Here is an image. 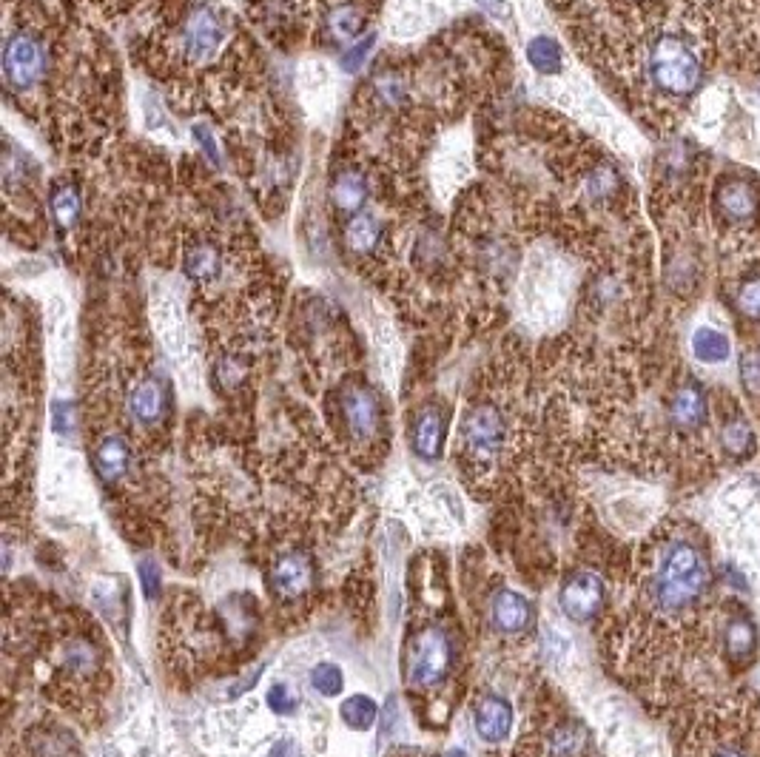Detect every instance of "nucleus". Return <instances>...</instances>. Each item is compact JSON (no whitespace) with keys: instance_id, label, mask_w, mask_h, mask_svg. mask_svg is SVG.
<instances>
[{"instance_id":"nucleus-1","label":"nucleus","mask_w":760,"mask_h":757,"mask_svg":"<svg viewBox=\"0 0 760 757\" xmlns=\"http://www.w3.org/2000/svg\"><path fill=\"white\" fill-rule=\"evenodd\" d=\"M35 664L43 672V692L75 712L80 721L92 723L100 698L112 686L106 661V644L89 618L80 612L60 610L35 635Z\"/></svg>"},{"instance_id":"nucleus-2","label":"nucleus","mask_w":760,"mask_h":757,"mask_svg":"<svg viewBox=\"0 0 760 757\" xmlns=\"http://www.w3.org/2000/svg\"><path fill=\"white\" fill-rule=\"evenodd\" d=\"M402 672L408 695L416 698L422 712L433 715L436 726V703L453 698L456 681L462 672V629L453 612H436L416 618L405 638Z\"/></svg>"},{"instance_id":"nucleus-3","label":"nucleus","mask_w":760,"mask_h":757,"mask_svg":"<svg viewBox=\"0 0 760 757\" xmlns=\"http://www.w3.org/2000/svg\"><path fill=\"white\" fill-rule=\"evenodd\" d=\"M516 425L507 405L476 399L464 410L456 436V462L464 484L476 499H490L507 484V470L516 462Z\"/></svg>"},{"instance_id":"nucleus-4","label":"nucleus","mask_w":760,"mask_h":757,"mask_svg":"<svg viewBox=\"0 0 760 757\" xmlns=\"http://www.w3.org/2000/svg\"><path fill=\"white\" fill-rule=\"evenodd\" d=\"M709 567L689 538H667L644 555L641 601L658 618H678L704 598Z\"/></svg>"},{"instance_id":"nucleus-5","label":"nucleus","mask_w":760,"mask_h":757,"mask_svg":"<svg viewBox=\"0 0 760 757\" xmlns=\"http://www.w3.org/2000/svg\"><path fill=\"white\" fill-rule=\"evenodd\" d=\"M336 430L353 462H379L388 442V413L368 382H348L336 393Z\"/></svg>"},{"instance_id":"nucleus-6","label":"nucleus","mask_w":760,"mask_h":757,"mask_svg":"<svg viewBox=\"0 0 760 757\" xmlns=\"http://www.w3.org/2000/svg\"><path fill=\"white\" fill-rule=\"evenodd\" d=\"M265 584L271 601L282 612L297 615L299 610L311 607L319 587V561L305 538H282L271 547V553L265 555Z\"/></svg>"},{"instance_id":"nucleus-7","label":"nucleus","mask_w":760,"mask_h":757,"mask_svg":"<svg viewBox=\"0 0 760 757\" xmlns=\"http://www.w3.org/2000/svg\"><path fill=\"white\" fill-rule=\"evenodd\" d=\"M126 416L134 430V444L137 439L143 444L154 442L166 433L168 419H171V388L168 379L160 370H146L140 373L129 388H126Z\"/></svg>"},{"instance_id":"nucleus-8","label":"nucleus","mask_w":760,"mask_h":757,"mask_svg":"<svg viewBox=\"0 0 760 757\" xmlns=\"http://www.w3.org/2000/svg\"><path fill=\"white\" fill-rule=\"evenodd\" d=\"M649 77L669 97H686L701 86V60L684 37L661 35L649 49Z\"/></svg>"},{"instance_id":"nucleus-9","label":"nucleus","mask_w":760,"mask_h":757,"mask_svg":"<svg viewBox=\"0 0 760 757\" xmlns=\"http://www.w3.org/2000/svg\"><path fill=\"white\" fill-rule=\"evenodd\" d=\"M590 732L570 715H541L533 718L513 757H587Z\"/></svg>"},{"instance_id":"nucleus-10","label":"nucleus","mask_w":760,"mask_h":757,"mask_svg":"<svg viewBox=\"0 0 760 757\" xmlns=\"http://www.w3.org/2000/svg\"><path fill=\"white\" fill-rule=\"evenodd\" d=\"M228 40V15L214 3H194L177 32V46L194 66H205L223 52Z\"/></svg>"},{"instance_id":"nucleus-11","label":"nucleus","mask_w":760,"mask_h":757,"mask_svg":"<svg viewBox=\"0 0 760 757\" xmlns=\"http://www.w3.org/2000/svg\"><path fill=\"white\" fill-rule=\"evenodd\" d=\"M0 66H3V80L12 92H32L35 86L43 83L46 69H49V55H46L43 40L29 29L12 32L3 43Z\"/></svg>"},{"instance_id":"nucleus-12","label":"nucleus","mask_w":760,"mask_h":757,"mask_svg":"<svg viewBox=\"0 0 760 757\" xmlns=\"http://www.w3.org/2000/svg\"><path fill=\"white\" fill-rule=\"evenodd\" d=\"M484 618H487V627L493 629L496 638L513 641V638H524L533 629L536 615H533V604L521 592L510 590L507 584H496L493 590L487 592Z\"/></svg>"},{"instance_id":"nucleus-13","label":"nucleus","mask_w":760,"mask_h":757,"mask_svg":"<svg viewBox=\"0 0 760 757\" xmlns=\"http://www.w3.org/2000/svg\"><path fill=\"white\" fill-rule=\"evenodd\" d=\"M604 581L595 573H573L564 578L558 601L564 615L575 621V624H590L595 621V615L604 607Z\"/></svg>"},{"instance_id":"nucleus-14","label":"nucleus","mask_w":760,"mask_h":757,"mask_svg":"<svg viewBox=\"0 0 760 757\" xmlns=\"http://www.w3.org/2000/svg\"><path fill=\"white\" fill-rule=\"evenodd\" d=\"M447 442V410L442 405H425L410 425V444L416 456L436 462Z\"/></svg>"},{"instance_id":"nucleus-15","label":"nucleus","mask_w":760,"mask_h":757,"mask_svg":"<svg viewBox=\"0 0 760 757\" xmlns=\"http://www.w3.org/2000/svg\"><path fill=\"white\" fill-rule=\"evenodd\" d=\"M473 726L484 743H501L513 729V706L496 692H479L473 703Z\"/></svg>"},{"instance_id":"nucleus-16","label":"nucleus","mask_w":760,"mask_h":757,"mask_svg":"<svg viewBox=\"0 0 760 757\" xmlns=\"http://www.w3.org/2000/svg\"><path fill=\"white\" fill-rule=\"evenodd\" d=\"M706 416H709V407H706V393L701 390V385L695 382H686L681 388L672 393L669 399V422L675 430L681 433H695L706 425Z\"/></svg>"},{"instance_id":"nucleus-17","label":"nucleus","mask_w":760,"mask_h":757,"mask_svg":"<svg viewBox=\"0 0 760 757\" xmlns=\"http://www.w3.org/2000/svg\"><path fill=\"white\" fill-rule=\"evenodd\" d=\"M331 203H334L336 211L342 214H359L365 208V200L371 194V185H368V177L356 168H345L339 171L334 180H331Z\"/></svg>"},{"instance_id":"nucleus-18","label":"nucleus","mask_w":760,"mask_h":757,"mask_svg":"<svg viewBox=\"0 0 760 757\" xmlns=\"http://www.w3.org/2000/svg\"><path fill=\"white\" fill-rule=\"evenodd\" d=\"M715 200L732 222H752L758 214V197H755L752 185L743 183V180H726L718 185Z\"/></svg>"},{"instance_id":"nucleus-19","label":"nucleus","mask_w":760,"mask_h":757,"mask_svg":"<svg viewBox=\"0 0 760 757\" xmlns=\"http://www.w3.org/2000/svg\"><path fill=\"white\" fill-rule=\"evenodd\" d=\"M382 237H385V225L379 222V217L365 214V211L353 214L351 220L345 222V234H342L345 248H348L351 254H359V257L373 254V251L379 248Z\"/></svg>"},{"instance_id":"nucleus-20","label":"nucleus","mask_w":760,"mask_h":757,"mask_svg":"<svg viewBox=\"0 0 760 757\" xmlns=\"http://www.w3.org/2000/svg\"><path fill=\"white\" fill-rule=\"evenodd\" d=\"M183 271L188 279L208 285L223 274V251L214 242H194L183 257Z\"/></svg>"},{"instance_id":"nucleus-21","label":"nucleus","mask_w":760,"mask_h":757,"mask_svg":"<svg viewBox=\"0 0 760 757\" xmlns=\"http://www.w3.org/2000/svg\"><path fill=\"white\" fill-rule=\"evenodd\" d=\"M723 649H726V658L732 664H746L752 661L755 649H758V629L749 618H729L726 627H723Z\"/></svg>"},{"instance_id":"nucleus-22","label":"nucleus","mask_w":760,"mask_h":757,"mask_svg":"<svg viewBox=\"0 0 760 757\" xmlns=\"http://www.w3.org/2000/svg\"><path fill=\"white\" fill-rule=\"evenodd\" d=\"M692 356L704 365H723L732 356V342L723 331L704 325L692 333Z\"/></svg>"},{"instance_id":"nucleus-23","label":"nucleus","mask_w":760,"mask_h":757,"mask_svg":"<svg viewBox=\"0 0 760 757\" xmlns=\"http://www.w3.org/2000/svg\"><path fill=\"white\" fill-rule=\"evenodd\" d=\"M49 211L60 228H75L83 217V197L72 183H57L49 194Z\"/></svg>"},{"instance_id":"nucleus-24","label":"nucleus","mask_w":760,"mask_h":757,"mask_svg":"<svg viewBox=\"0 0 760 757\" xmlns=\"http://www.w3.org/2000/svg\"><path fill=\"white\" fill-rule=\"evenodd\" d=\"M524 55H527V63H530L538 74H547V77H550V74H558L564 69V49H561V43H558L556 37L536 35L527 43Z\"/></svg>"},{"instance_id":"nucleus-25","label":"nucleus","mask_w":760,"mask_h":757,"mask_svg":"<svg viewBox=\"0 0 760 757\" xmlns=\"http://www.w3.org/2000/svg\"><path fill=\"white\" fill-rule=\"evenodd\" d=\"M325 26H328V32H331L334 40H353V37L362 35V29H365V12L359 6H353V3H339V6H334L328 12Z\"/></svg>"},{"instance_id":"nucleus-26","label":"nucleus","mask_w":760,"mask_h":757,"mask_svg":"<svg viewBox=\"0 0 760 757\" xmlns=\"http://www.w3.org/2000/svg\"><path fill=\"white\" fill-rule=\"evenodd\" d=\"M721 447L729 459H738V462L749 459L755 453V433H752V427L746 425L743 419H729L721 427Z\"/></svg>"},{"instance_id":"nucleus-27","label":"nucleus","mask_w":760,"mask_h":757,"mask_svg":"<svg viewBox=\"0 0 760 757\" xmlns=\"http://www.w3.org/2000/svg\"><path fill=\"white\" fill-rule=\"evenodd\" d=\"M342 721L348 723L351 729H371L373 721H376V703L365 695H353L348 701L342 703Z\"/></svg>"},{"instance_id":"nucleus-28","label":"nucleus","mask_w":760,"mask_h":757,"mask_svg":"<svg viewBox=\"0 0 760 757\" xmlns=\"http://www.w3.org/2000/svg\"><path fill=\"white\" fill-rule=\"evenodd\" d=\"M373 46H376V35L356 37V43L345 46V49H342V55H339V63H342V69H345L348 74L359 72V69L365 66V60L371 57Z\"/></svg>"},{"instance_id":"nucleus-29","label":"nucleus","mask_w":760,"mask_h":757,"mask_svg":"<svg viewBox=\"0 0 760 757\" xmlns=\"http://www.w3.org/2000/svg\"><path fill=\"white\" fill-rule=\"evenodd\" d=\"M615 188H618V174L607 166L595 168L593 174L587 177V194H590L593 200H598V203L610 200L612 194H615Z\"/></svg>"},{"instance_id":"nucleus-30","label":"nucleus","mask_w":760,"mask_h":757,"mask_svg":"<svg viewBox=\"0 0 760 757\" xmlns=\"http://www.w3.org/2000/svg\"><path fill=\"white\" fill-rule=\"evenodd\" d=\"M311 684H314V689H319L322 695H339L342 686H345V678H342V672H339L334 664H319L314 672H311Z\"/></svg>"},{"instance_id":"nucleus-31","label":"nucleus","mask_w":760,"mask_h":757,"mask_svg":"<svg viewBox=\"0 0 760 757\" xmlns=\"http://www.w3.org/2000/svg\"><path fill=\"white\" fill-rule=\"evenodd\" d=\"M738 308L743 314L760 319V277H752L738 288Z\"/></svg>"},{"instance_id":"nucleus-32","label":"nucleus","mask_w":760,"mask_h":757,"mask_svg":"<svg viewBox=\"0 0 760 757\" xmlns=\"http://www.w3.org/2000/svg\"><path fill=\"white\" fill-rule=\"evenodd\" d=\"M741 379L752 393H760V348L743 353L741 359Z\"/></svg>"},{"instance_id":"nucleus-33","label":"nucleus","mask_w":760,"mask_h":757,"mask_svg":"<svg viewBox=\"0 0 760 757\" xmlns=\"http://www.w3.org/2000/svg\"><path fill=\"white\" fill-rule=\"evenodd\" d=\"M194 140L200 143V148H203V154L214 163V166H220V143H217V137H214V131L208 129L205 123H197L194 126Z\"/></svg>"},{"instance_id":"nucleus-34","label":"nucleus","mask_w":760,"mask_h":757,"mask_svg":"<svg viewBox=\"0 0 760 757\" xmlns=\"http://www.w3.org/2000/svg\"><path fill=\"white\" fill-rule=\"evenodd\" d=\"M268 706L277 712V715H291L294 709H297V698L288 692V686H271V692H268Z\"/></svg>"},{"instance_id":"nucleus-35","label":"nucleus","mask_w":760,"mask_h":757,"mask_svg":"<svg viewBox=\"0 0 760 757\" xmlns=\"http://www.w3.org/2000/svg\"><path fill=\"white\" fill-rule=\"evenodd\" d=\"M137 570H140V581H143L146 598H157L160 595V567L151 558H143Z\"/></svg>"},{"instance_id":"nucleus-36","label":"nucleus","mask_w":760,"mask_h":757,"mask_svg":"<svg viewBox=\"0 0 760 757\" xmlns=\"http://www.w3.org/2000/svg\"><path fill=\"white\" fill-rule=\"evenodd\" d=\"M476 3H479V9H482L484 15H490L493 20L510 18V6H507V0H476Z\"/></svg>"},{"instance_id":"nucleus-37","label":"nucleus","mask_w":760,"mask_h":757,"mask_svg":"<svg viewBox=\"0 0 760 757\" xmlns=\"http://www.w3.org/2000/svg\"><path fill=\"white\" fill-rule=\"evenodd\" d=\"M297 746L291 740H279L277 746L271 749V757H297Z\"/></svg>"},{"instance_id":"nucleus-38","label":"nucleus","mask_w":760,"mask_h":757,"mask_svg":"<svg viewBox=\"0 0 760 757\" xmlns=\"http://www.w3.org/2000/svg\"><path fill=\"white\" fill-rule=\"evenodd\" d=\"M712 757H749V755L743 752L741 746H721V749H718Z\"/></svg>"},{"instance_id":"nucleus-39","label":"nucleus","mask_w":760,"mask_h":757,"mask_svg":"<svg viewBox=\"0 0 760 757\" xmlns=\"http://www.w3.org/2000/svg\"><path fill=\"white\" fill-rule=\"evenodd\" d=\"M445 757H467V755H464V752H450V755H445Z\"/></svg>"}]
</instances>
